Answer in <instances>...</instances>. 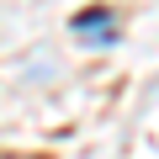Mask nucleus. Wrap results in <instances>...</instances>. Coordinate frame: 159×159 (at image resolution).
Returning a JSON list of instances; mask_svg holds the SVG:
<instances>
[{"mask_svg":"<svg viewBox=\"0 0 159 159\" xmlns=\"http://www.w3.org/2000/svg\"><path fill=\"white\" fill-rule=\"evenodd\" d=\"M74 32H80V37H96V43H111V37H117V16L96 6V11H85V16H74Z\"/></svg>","mask_w":159,"mask_h":159,"instance_id":"nucleus-1","label":"nucleus"}]
</instances>
